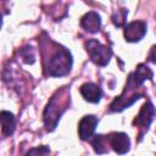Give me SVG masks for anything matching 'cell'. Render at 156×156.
<instances>
[{
	"label": "cell",
	"instance_id": "1",
	"mask_svg": "<svg viewBox=\"0 0 156 156\" xmlns=\"http://www.w3.org/2000/svg\"><path fill=\"white\" fill-rule=\"evenodd\" d=\"M68 105H69V90L67 88H62L57 90L51 96L43 113V119L46 130L51 132L56 128L61 116L67 110Z\"/></svg>",
	"mask_w": 156,
	"mask_h": 156
},
{
	"label": "cell",
	"instance_id": "2",
	"mask_svg": "<svg viewBox=\"0 0 156 156\" xmlns=\"http://www.w3.org/2000/svg\"><path fill=\"white\" fill-rule=\"evenodd\" d=\"M71 67H72L71 52L67 49L56 45V49L50 54L48 62L45 65L46 74L50 77H62L68 74Z\"/></svg>",
	"mask_w": 156,
	"mask_h": 156
},
{
	"label": "cell",
	"instance_id": "3",
	"mask_svg": "<svg viewBox=\"0 0 156 156\" xmlns=\"http://www.w3.org/2000/svg\"><path fill=\"white\" fill-rule=\"evenodd\" d=\"M136 87H138V84L135 83V80L133 78V73H132V74H129V78H128L124 90L122 91V94L118 98H116L113 100V102L110 106V110L113 112H119V111L129 107L130 105H133L136 100H139L141 98V94L136 93Z\"/></svg>",
	"mask_w": 156,
	"mask_h": 156
},
{
	"label": "cell",
	"instance_id": "4",
	"mask_svg": "<svg viewBox=\"0 0 156 156\" xmlns=\"http://www.w3.org/2000/svg\"><path fill=\"white\" fill-rule=\"evenodd\" d=\"M85 48L90 56V60L98 66H106L112 57V50L95 39L88 40Z\"/></svg>",
	"mask_w": 156,
	"mask_h": 156
},
{
	"label": "cell",
	"instance_id": "5",
	"mask_svg": "<svg viewBox=\"0 0 156 156\" xmlns=\"http://www.w3.org/2000/svg\"><path fill=\"white\" fill-rule=\"evenodd\" d=\"M154 115H155V107H154V105L150 101H146L143 105L141 110L139 111L138 116L133 121V124L136 126L140 129V135H143L149 129V126L152 122Z\"/></svg>",
	"mask_w": 156,
	"mask_h": 156
},
{
	"label": "cell",
	"instance_id": "6",
	"mask_svg": "<svg viewBox=\"0 0 156 156\" xmlns=\"http://www.w3.org/2000/svg\"><path fill=\"white\" fill-rule=\"evenodd\" d=\"M146 34V22L144 21H134L126 26L124 28V38L129 43L139 41Z\"/></svg>",
	"mask_w": 156,
	"mask_h": 156
},
{
	"label": "cell",
	"instance_id": "7",
	"mask_svg": "<svg viewBox=\"0 0 156 156\" xmlns=\"http://www.w3.org/2000/svg\"><path fill=\"white\" fill-rule=\"evenodd\" d=\"M99 123V119L94 115H87L84 116L78 124V135L82 140H89L95 133L96 126Z\"/></svg>",
	"mask_w": 156,
	"mask_h": 156
},
{
	"label": "cell",
	"instance_id": "8",
	"mask_svg": "<svg viewBox=\"0 0 156 156\" xmlns=\"http://www.w3.org/2000/svg\"><path fill=\"white\" fill-rule=\"evenodd\" d=\"M107 139H108V145L117 154H126L129 151L130 140L126 133H122V132L111 133L107 135Z\"/></svg>",
	"mask_w": 156,
	"mask_h": 156
},
{
	"label": "cell",
	"instance_id": "9",
	"mask_svg": "<svg viewBox=\"0 0 156 156\" xmlns=\"http://www.w3.org/2000/svg\"><path fill=\"white\" fill-rule=\"evenodd\" d=\"M80 26H82V28H83L85 32L94 34V33H96V32L100 29V27H101V18H100V16H99L96 12L90 11V12L85 13V15L82 17V20H80Z\"/></svg>",
	"mask_w": 156,
	"mask_h": 156
},
{
	"label": "cell",
	"instance_id": "10",
	"mask_svg": "<svg viewBox=\"0 0 156 156\" xmlns=\"http://www.w3.org/2000/svg\"><path fill=\"white\" fill-rule=\"evenodd\" d=\"M80 94L84 98V100H87L89 102H93V104H96L101 100L102 90L99 85L89 82V83H84L80 87Z\"/></svg>",
	"mask_w": 156,
	"mask_h": 156
},
{
	"label": "cell",
	"instance_id": "11",
	"mask_svg": "<svg viewBox=\"0 0 156 156\" xmlns=\"http://www.w3.org/2000/svg\"><path fill=\"white\" fill-rule=\"evenodd\" d=\"M0 118H1L2 134L5 136H10L15 130V116L9 111H1Z\"/></svg>",
	"mask_w": 156,
	"mask_h": 156
},
{
	"label": "cell",
	"instance_id": "12",
	"mask_svg": "<svg viewBox=\"0 0 156 156\" xmlns=\"http://www.w3.org/2000/svg\"><path fill=\"white\" fill-rule=\"evenodd\" d=\"M152 76H154L152 71L144 63L138 65L135 72L133 73V78H134V80H135V83L138 85H141L146 79H151Z\"/></svg>",
	"mask_w": 156,
	"mask_h": 156
},
{
	"label": "cell",
	"instance_id": "13",
	"mask_svg": "<svg viewBox=\"0 0 156 156\" xmlns=\"http://www.w3.org/2000/svg\"><path fill=\"white\" fill-rule=\"evenodd\" d=\"M91 144H93V147H94L95 152H98V154H105V152L108 151L107 146H110V145H108L107 135H101V134L95 135Z\"/></svg>",
	"mask_w": 156,
	"mask_h": 156
},
{
	"label": "cell",
	"instance_id": "14",
	"mask_svg": "<svg viewBox=\"0 0 156 156\" xmlns=\"http://www.w3.org/2000/svg\"><path fill=\"white\" fill-rule=\"evenodd\" d=\"M127 15H128V11L126 9H122V10H118L117 12H115V15L112 16V22L115 23V26L122 27L126 22Z\"/></svg>",
	"mask_w": 156,
	"mask_h": 156
},
{
	"label": "cell",
	"instance_id": "15",
	"mask_svg": "<svg viewBox=\"0 0 156 156\" xmlns=\"http://www.w3.org/2000/svg\"><path fill=\"white\" fill-rule=\"evenodd\" d=\"M21 56L23 57V61L26 63H33L34 62V51L30 46L23 48L21 50Z\"/></svg>",
	"mask_w": 156,
	"mask_h": 156
},
{
	"label": "cell",
	"instance_id": "16",
	"mask_svg": "<svg viewBox=\"0 0 156 156\" xmlns=\"http://www.w3.org/2000/svg\"><path fill=\"white\" fill-rule=\"evenodd\" d=\"M50 152L49 147L46 146H41V147H37V149H32L28 151V155H33V154H48Z\"/></svg>",
	"mask_w": 156,
	"mask_h": 156
},
{
	"label": "cell",
	"instance_id": "17",
	"mask_svg": "<svg viewBox=\"0 0 156 156\" xmlns=\"http://www.w3.org/2000/svg\"><path fill=\"white\" fill-rule=\"evenodd\" d=\"M149 61H151L152 63H156V45H154L149 52Z\"/></svg>",
	"mask_w": 156,
	"mask_h": 156
}]
</instances>
